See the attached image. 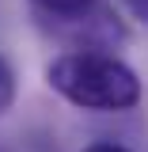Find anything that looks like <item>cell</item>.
Listing matches in <instances>:
<instances>
[{"mask_svg": "<svg viewBox=\"0 0 148 152\" xmlns=\"http://www.w3.org/2000/svg\"><path fill=\"white\" fill-rule=\"evenodd\" d=\"M50 88L84 110H129L141 103V80L125 61L95 50L61 53L50 65Z\"/></svg>", "mask_w": 148, "mask_h": 152, "instance_id": "obj_1", "label": "cell"}, {"mask_svg": "<svg viewBox=\"0 0 148 152\" xmlns=\"http://www.w3.org/2000/svg\"><path fill=\"white\" fill-rule=\"evenodd\" d=\"M38 8H46V12H50V15H80V12H87V8H91L95 0H34Z\"/></svg>", "mask_w": 148, "mask_h": 152, "instance_id": "obj_2", "label": "cell"}, {"mask_svg": "<svg viewBox=\"0 0 148 152\" xmlns=\"http://www.w3.org/2000/svg\"><path fill=\"white\" fill-rule=\"evenodd\" d=\"M12 95H15V76H12V69H8V61L0 57V114L12 107Z\"/></svg>", "mask_w": 148, "mask_h": 152, "instance_id": "obj_3", "label": "cell"}, {"mask_svg": "<svg viewBox=\"0 0 148 152\" xmlns=\"http://www.w3.org/2000/svg\"><path fill=\"white\" fill-rule=\"evenodd\" d=\"M125 8H129L137 19H144V23H148V0H125Z\"/></svg>", "mask_w": 148, "mask_h": 152, "instance_id": "obj_4", "label": "cell"}, {"mask_svg": "<svg viewBox=\"0 0 148 152\" xmlns=\"http://www.w3.org/2000/svg\"><path fill=\"white\" fill-rule=\"evenodd\" d=\"M84 152H129V148H122V145H91V148H84Z\"/></svg>", "mask_w": 148, "mask_h": 152, "instance_id": "obj_5", "label": "cell"}]
</instances>
